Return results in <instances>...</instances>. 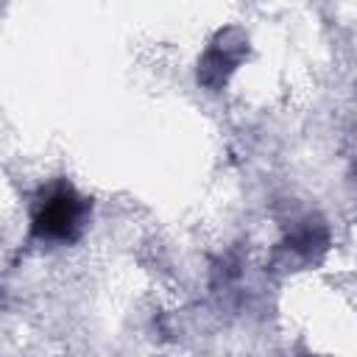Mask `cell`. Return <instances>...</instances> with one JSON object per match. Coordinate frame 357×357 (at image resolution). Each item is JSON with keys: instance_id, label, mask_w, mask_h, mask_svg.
<instances>
[{"instance_id": "cell-1", "label": "cell", "mask_w": 357, "mask_h": 357, "mask_svg": "<svg viewBox=\"0 0 357 357\" xmlns=\"http://www.w3.org/2000/svg\"><path fill=\"white\" fill-rule=\"evenodd\" d=\"M81 212L84 201L70 187H56L47 201L42 198V204L36 206L33 231L47 240H70L81 226Z\"/></svg>"}]
</instances>
